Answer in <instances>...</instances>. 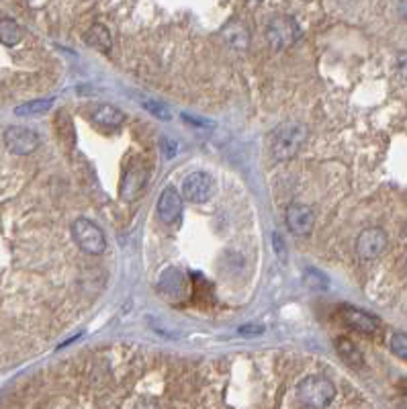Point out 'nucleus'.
Masks as SVG:
<instances>
[{"label":"nucleus","instance_id":"nucleus-13","mask_svg":"<svg viewBox=\"0 0 407 409\" xmlns=\"http://www.w3.org/2000/svg\"><path fill=\"white\" fill-rule=\"evenodd\" d=\"M92 121L101 127H109V129H115V127H121L123 121H125V115L123 111H119L117 107L113 105H101L97 111L92 112Z\"/></svg>","mask_w":407,"mask_h":409},{"label":"nucleus","instance_id":"nucleus-3","mask_svg":"<svg viewBox=\"0 0 407 409\" xmlns=\"http://www.w3.org/2000/svg\"><path fill=\"white\" fill-rule=\"evenodd\" d=\"M76 244L80 246V250H84L86 254H103L107 248V240L105 233L99 229V225H94L88 219H76L74 227H72Z\"/></svg>","mask_w":407,"mask_h":409},{"label":"nucleus","instance_id":"nucleus-20","mask_svg":"<svg viewBox=\"0 0 407 409\" xmlns=\"http://www.w3.org/2000/svg\"><path fill=\"white\" fill-rule=\"evenodd\" d=\"M389 346H391V352H393L395 356L407 360V334H393Z\"/></svg>","mask_w":407,"mask_h":409},{"label":"nucleus","instance_id":"nucleus-16","mask_svg":"<svg viewBox=\"0 0 407 409\" xmlns=\"http://www.w3.org/2000/svg\"><path fill=\"white\" fill-rule=\"evenodd\" d=\"M183 287H185V276H183V272L181 270H174V268H170V270H166L164 274H162V281H160V289L166 293V295H181L183 293Z\"/></svg>","mask_w":407,"mask_h":409},{"label":"nucleus","instance_id":"nucleus-27","mask_svg":"<svg viewBox=\"0 0 407 409\" xmlns=\"http://www.w3.org/2000/svg\"><path fill=\"white\" fill-rule=\"evenodd\" d=\"M404 409H407V408H404Z\"/></svg>","mask_w":407,"mask_h":409},{"label":"nucleus","instance_id":"nucleus-24","mask_svg":"<svg viewBox=\"0 0 407 409\" xmlns=\"http://www.w3.org/2000/svg\"><path fill=\"white\" fill-rule=\"evenodd\" d=\"M162 151H164L166 158H174L176 151H178V146H176V142H172L168 137H162Z\"/></svg>","mask_w":407,"mask_h":409},{"label":"nucleus","instance_id":"nucleus-17","mask_svg":"<svg viewBox=\"0 0 407 409\" xmlns=\"http://www.w3.org/2000/svg\"><path fill=\"white\" fill-rule=\"evenodd\" d=\"M23 37V31L15 19H0V43L13 47Z\"/></svg>","mask_w":407,"mask_h":409},{"label":"nucleus","instance_id":"nucleus-18","mask_svg":"<svg viewBox=\"0 0 407 409\" xmlns=\"http://www.w3.org/2000/svg\"><path fill=\"white\" fill-rule=\"evenodd\" d=\"M51 105H53L51 99H45V101H31V103H27V105L17 107V109H15V115H19V117H38V115H43V112L49 111Z\"/></svg>","mask_w":407,"mask_h":409},{"label":"nucleus","instance_id":"nucleus-12","mask_svg":"<svg viewBox=\"0 0 407 409\" xmlns=\"http://www.w3.org/2000/svg\"><path fill=\"white\" fill-rule=\"evenodd\" d=\"M84 41H86V45H90V47H94V49H99V51H109L113 45L111 31H109L105 25H101V23H94V25L86 31Z\"/></svg>","mask_w":407,"mask_h":409},{"label":"nucleus","instance_id":"nucleus-5","mask_svg":"<svg viewBox=\"0 0 407 409\" xmlns=\"http://www.w3.org/2000/svg\"><path fill=\"white\" fill-rule=\"evenodd\" d=\"M385 248H387V233L381 227L363 229L356 240V252L360 260H374L376 256L383 254Z\"/></svg>","mask_w":407,"mask_h":409},{"label":"nucleus","instance_id":"nucleus-8","mask_svg":"<svg viewBox=\"0 0 407 409\" xmlns=\"http://www.w3.org/2000/svg\"><path fill=\"white\" fill-rule=\"evenodd\" d=\"M213 181L205 172H190L183 183V194L190 203H205L213 194Z\"/></svg>","mask_w":407,"mask_h":409},{"label":"nucleus","instance_id":"nucleus-1","mask_svg":"<svg viewBox=\"0 0 407 409\" xmlns=\"http://www.w3.org/2000/svg\"><path fill=\"white\" fill-rule=\"evenodd\" d=\"M307 140V127L301 123H283L272 133V156L276 160H289L299 149L303 148Z\"/></svg>","mask_w":407,"mask_h":409},{"label":"nucleus","instance_id":"nucleus-25","mask_svg":"<svg viewBox=\"0 0 407 409\" xmlns=\"http://www.w3.org/2000/svg\"><path fill=\"white\" fill-rule=\"evenodd\" d=\"M242 335H256V334H262L264 330L260 328V326H244V328H240L238 330Z\"/></svg>","mask_w":407,"mask_h":409},{"label":"nucleus","instance_id":"nucleus-14","mask_svg":"<svg viewBox=\"0 0 407 409\" xmlns=\"http://www.w3.org/2000/svg\"><path fill=\"white\" fill-rule=\"evenodd\" d=\"M223 37L227 39V43L233 47V49H246L248 43H250V35H248V29L238 23V21H231L225 25L223 29Z\"/></svg>","mask_w":407,"mask_h":409},{"label":"nucleus","instance_id":"nucleus-19","mask_svg":"<svg viewBox=\"0 0 407 409\" xmlns=\"http://www.w3.org/2000/svg\"><path fill=\"white\" fill-rule=\"evenodd\" d=\"M58 135L68 144V148H74V127H72V121L66 112H60V117H58Z\"/></svg>","mask_w":407,"mask_h":409},{"label":"nucleus","instance_id":"nucleus-23","mask_svg":"<svg viewBox=\"0 0 407 409\" xmlns=\"http://www.w3.org/2000/svg\"><path fill=\"white\" fill-rule=\"evenodd\" d=\"M272 246H274V250H276V254H279L281 262H287L289 254H287V250H285V242H283V237H281L279 233H274V235H272Z\"/></svg>","mask_w":407,"mask_h":409},{"label":"nucleus","instance_id":"nucleus-2","mask_svg":"<svg viewBox=\"0 0 407 409\" xmlns=\"http://www.w3.org/2000/svg\"><path fill=\"white\" fill-rule=\"evenodd\" d=\"M297 397L303 406L311 409H324L335 397V387L326 376H307L297 387Z\"/></svg>","mask_w":407,"mask_h":409},{"label":"nucleus","instance_id":"nucleus-7","mask_svg":"<svg viewBox=\"0 0 407 409\" xmlns=\"http://www.w3.org/2000/svg\"><path fill=\"white\" fill-rule=\"evenodd\" d=\"M266 37L274 47L283 49V47L291 45L299 37V27H297L295 21L289 19V17H276V19H272L268 23Z\"/></svg>","mask_w":407,"mask_h":409},{"label":"nucleus","instance_id":"nucleus-10","mask_svg":"<svg viewBox=\"0 0 407 409\" xmlns=\"http://www.w3.org/2000/svg\"><path fill=\"white\" fill-rule=\"evenodd\" d=\"M313 224H315V215H313L311 207H307L303 203H293L287 207V225L295 235L311 233Z\"/></svg>","mask_w":407,"mask_h":409},{"label":"nucleus","instance_id":"nucleus-15","mask_svg":"<svg viewBox=\"0 0 407 409\" xmlns=\"http://www.w3.org/2000/svg\"><path fill=\"white\" fill-rule=\"evenodd\" d=\"M335 350L340 354V358L350 365V367H363L365 358H363V352L348 340V337H338L335 340Z\"/></svg>","mask_w":407,"mask_h":409},{"label":"nucleus","instance_id":"nucleus-6","mask_svg":"<svg viewBox=\"0 0 407 409\" xmlns=\"http://www.w3.org/2000/svg\"><path fill=\"white\" fill-rule=\"evenodd\" d=\"M148 181V168L144 166V162L135 160L129 164V168L123 174V183H121V199L125 201H135L142 192V188L146 186Z\"/></svg>","mask_w":407,"mask_h":409},{"label":"nucleus","instance_id":"nucleus-11","mask_svg":"<svg viewBox=\"0 0 407 409\" xmlns=\"http://www.w3.org/2000/svg\"><path fill=\"white\" fill-rule=\"evenodd\" d=\"M344 324L360 334H376L379 332V319L374 315H370L367 311H360V309H354V307H344L340 311Z\"/></svg>","mask_w":407,"mask_h":409},{"label":"nucleus","instance_id":"nucleus-26","mask_svg":"<svg viewBox=\"0 0 407 409\" xmlns=\"http://www.w3.org/2000/svg\"><path fill=\"white\" fill-rule=\"evenodd\" d=\"M399 389H401V391L407 395V378H404V381L399 383Z\"/></svg>","mask_w":407,"mask_h":409},{"label":"nucleus","instance_id":"nucleus-21","mask_svg":"<svg viewBox=\"0 0 407 409\" xmlns=\"http://www.w3.org/2000/svg\"><path fill=\"white\" fill-rule=\"evenodd\" d=\"M305 285L311 287V289H326L328 287V278L317 272V270H307L305 272Z\"/></svg>","mask_w":407,"mask_h":409},{"label":"nucleus","instance_id":"nucleus-4","mask_svg":"<svg viewBox=\"0 0 407 409\" xmlns=\"http://www.w3.org/2000/svg\"><path fill=\"white\" fill-rule=\"evenodd\" d=\"M4 144L17 156H27L39 148V135L29 127L13 125L4 131Z\"/></svg>","mask_w":407,"mask_h":409},{"label":"nucleus","instance_id":"nucleus-22","mask_svg":"<svg viewBox=\"0 0 407 409\" xmlns=\"http://www.w3.org/2000/svg\"><path fill=\"white\" fill-rule=\"evenodd\" d=\"M144 109L148 112H151L153 117L162 119V121H170V111H168V107H164V105L158 103V101H144Z\"/></svg>","mask_w":407,"mask_h":409},{"label":"nucleus","instance_id":"nucleus-9","mask_svg":"<svg viewBox=\"0 0 407 409\" xmlns=\"http://www.w3.org/2000/svg\"><path fill=\"white\" fill-rule=\"evenodd\" d=\"M181 213H183V197L178 194V190L174 186L164 188V192L160 194V201H158L160 222L166 225H174L181 219Z\"/></svg>","mask_w":407,"mask_h":409}]
</instances>
